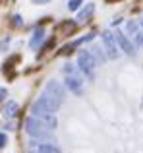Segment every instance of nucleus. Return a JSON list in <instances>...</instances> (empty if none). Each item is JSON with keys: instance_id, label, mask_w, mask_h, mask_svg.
Here are the masks:
<instances>
[{"instance_id": "nucleus-1", "label": "nucleus", "mask_w": 143, "mask_h": 153, "mask_svg": "<svg viewBox=\"0 0 143 153\" xmlns=\"http://www.w3.org/2000/svg\"><path fill=\"white\" fill-rule=\"evenodd\" d=\"M25 132L31 136V138H37V140H46L52 136V128L49 126L46 122H43L41 118H37V116H27L25 118Z\"/></svg>"}, {"instance_id": "nucleus-2", "label": "nucleus", "mask_w": 143, "mask_h": 153, "mask_svg": "<svg viewBox=\"0 0 143 153\" xmlns=\"http://www.w3.org/2000/svg\"><path fill=\"white\" fill-rule=\"evenodd\" d=\"M95 66H97V60L91 54V51H79L77 52V68L89 82L95 79Z\"/></svg>"}, {"instance_id": "nucleus-3", "label": "nucleus", "mask_w": 143, "mask_h": 153, "mask_svg": "<svg viewBox=\"0 0 143 153\" xmlns=\"http://www.w3.org/2000/svg\"><path fill=\"white\" fill-rule=\"evenodd\" d=\"M101 39H102V45H105L106 56H108L110 60H116L118 56H120V47H118V43H116L114 33H110V31H102Z\"/></svg>"}, {"instance_id": "nucleus-4", "label": "nucleus", "mask_w": 143, "mask_h": 153, "mask_svg": "<svg viewBox=\"0 0 143 153\" xmlns=\"http://www.w3.org/2000/svg\"><path fill=\"white\" fill-rule=\"evenodd\" d=\"M43 93L62 103L64 97H66V85H62V83L56 82V79H49V82L45 83V87H43Z\"/></svg>"}, {"instance_id": "nucleus-5", "label": "nucleus", "mask_w": 143, "mask_h": 153, "mask_svg": "<svg viewBox=\"0 0 143 153\" xmlns=\"http://www.w3.org/2000/svg\"><path fill=\"white\" fill-rule=\"evenodd\" d=\"M114 37H116V43H118V47H120V51L124 52V54L136 56V45H133V43L128 39V35H126L124 31H116V33H114Z\"/></svg>"}, {"instance_id": "nucleus-6", "label": "nucleus", "mask_w": 143, "mask_h": 153, "mask_svg": "<svg viewBox=\"0 0 143 153\" xmlns=\"http://www.w3.org/2000/svg\"><path fill=\"white\" fill-rule=\"evenodd\" d=\"M64 85H66V89L72 91L74 95H83V79L79 78L77 74H74V76H66Z\"/></svg>"}, {"instance_id": "nucleus-7", "label": "nucleus", "mask_w": 143, "mask_h": 153, "mask_svg": "<svg viewBox=\"0 0 143 153\" xmlns=\"http://www.w3.org/2000/svg\"><path fill=\"white\" fill-rule=\"evenodd\" d=\"M45 39H46V29H45V27H35L33 35H31V39H29V49L37 51L39 47L45 43Z\"/></svg>"}, {"instance_id": "nucleus-8", "label": "nucleus", "mask_w": 143, "mask_h": 153, "mask_svg": "<svg viewBox=\"0 0 143 153\" xmlns=\"http://www.w3.org/2000/svg\"><path fill=\"white\" fill-rule=\"evenodd\" d=\"M95 10H97V6H95L93 2H89V4H85L83 8H79L77 10V23H83V22H89L91 18H93V14H95Z\"/></svg>"}, {"instance_id": "nucleus-9", "label": "nucleus", "mask_w": 143, "mask_h": 153, "mask_svg": "<svg viewBox=\"0 0 143 153\" xmlns=\"http://www.w3.org/2000/svg\"><path fill=\"white\" fill-rule=\"evenodd\" d=\"M58 29H60L62 37H70V35H74V31L77 29V22H75V19H64Z\"/></svg>"}, {"instance_id": "nucleus-10", "label": "nucleus", "mask_w": 143, "mask_h": 153, "mask_svg": "<svg viewBox=\"0 0 143 153\" xmlns=\"http://www.w3.org/2000/svg\"><path fill=\"white\" fill-rule=\"evenodd\" d=\"M18 111H19V105L18 103H15V101H8L6 107H4V111H2V114H4V118L12 120V118H15Z\"/></svg>"}, {"instance_id": "nucleus-11", "label": "nucleus", "mask_w": 143, "mask_h": 153, "mask_svg": "<svg viewBox=\"0 0 143 153\" xmlns=\"http://www.w3.org/2000/svg\"><path fill=\"white\" fill-rule=\"evenodd\" d=\"M91 54L95 56V60H97V62H105V60L108 58V56H106L105 52H102L101 47H93V49H91Z\"/></svg>"}, {"instance_id": "nucleus-12", "label": "nucleus", "mask_w": 143, "mask_h": 153, "mask_svg": "<svg viewBox=\"0 0 143 153\" xmlns=\"http://www.w3.org/2000/svg\"><path fill=\"white\" fill-rule=\"evenodd\" d=\"M132 37H133V45H136V47H141V49H143V27H141V25H139V29H137L136 33L132 35Z\"/></svg>"}, {"instance_id": "nucleus-13", "label": "nucleus", "mask_w": 143, "mask_h": 153, "mask_svg": "<svg viewBox=\"0 0 143 153\" xmlns=\"http://www.w3.org/2000/svg\"><path fill=\"white\" fill-rule=\"evenodd\" d=\"M77 70H79V68H77V66H74V64H64V66H62V72H64L66 76H74V74H77Z\"/></svg>"}, {"instance_id": "nucleus-14", "label": "nucleus", "mask_w": 143, "mask_h": 153, "mask_svg": "<svg viewBox=\"0 0 143 153\" xmlns=\"http://www.w3.org/2000/svg\"><path fill=\"white\" fill-rule=\"evenodd\" d=\"M83 0H68V10L70 12H77L79 8H81Z\"/></svg>"}, {"instance_id": "nucleus-15", "label": "nucleus", "mask_w": 143, "mask_h": 153, "mask_svg": "<svg viewBox=\"0 0 143 153\" xmlns=\"http://www.w3.org/2000/svg\"><path fill=\"white\" fill-rule=\"evenodd\" d=\"M12 25H14V27H21L23 25V18L19 14H14V16H12Z\"/></svg>"}, {"instance_id": "nucleus-16", "label": "nucleus", "mask_w": 143, "mask_h": 153, "mask_svg": "<svg viewBox=\"0 0 143 153\" xmlns=\"http://www.w3.org/2000/svg\"><path fill=\"white\" fill-rule=\"evenodd\" d=\"M6 143H8V136L4 134V132H0V149H4Z\"/></svg>"}, {"instance_id": "nucleus-17", "label": "nucleus", "mask_w": 143, "mask_h": 153, "mask_svg": "<svg viewBox=\"0 0 143 153\" xmlns=\"http://www.w3.org/2000/svg\"><path fill=\"white\" fill-rule=\"evenodd\" d=\"M8 47H10V37H6L2 43H0V52H4V51H8Z\"/></svg>"}, {"instance_id": "nucleus-18", "label": "nucleus", "mask_w": 143, "mask_h": 153, "mask_svg": "<svg viewBox=\"0 0 143 153\" xmlns=\"http://www.w3.org/2000/svg\"><path fill=\"white\" fill-rule=\"evenodd\" d=\"M6 97H8V89L6 87H0V103H2Z\"/></svg>"}, {"instance_id": "nucleus-19", "label": "nucleus", "mask_w": 143, "mask_h": 153, "mask_svg": "<svg viewBox=\"0 0 143 153\" xmlns=\"http://www.w3.org/2000/svg\"><path fill=\"white\" fill-rule=\"evenodd\" d=\"M31 2H33L35 6H45V4H49L50 0H31Z\"/></svg>"}, {"instance_id": "nucleus-20", "label": "nucleus", "mask_w": 143, "mask_h": 153, "mask_svg": "<svg viewBox=\"0 0 143 153\" xmlns=\"http://www.w3.org/2000/svg\"><path fill=\"white\" fill-rule=\"evenodd\" d=\"M139 25H141V27H143V18H141V19H139Z\"/></svg>"}]
</instances>
